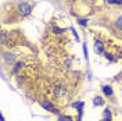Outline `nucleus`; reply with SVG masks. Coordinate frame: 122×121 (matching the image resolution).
<instances>
[{"instance_id": "1", "label": "nucleus", "mask_w": 122, "mask_h": 121, "mask_svg": "<svg viewBox=\"0 0 122 121\" xmlns=\"http://www.w3.org/2000/svg\"><path fill=\"white\" fill-rule=\"evenodd\" d=\"M18 13L21 17H26V15H29L32 13V6H30V3L28 1H21L20 4H18Z\"/></svg>"}, {"instance_id": "6", "label": "nucleus", "mask_w": 122, "mask_h": 121, "mask_svg": "<svg viewBox=\"0 0 122 121\" xmlns=\"http://www.w3.org/2000/svg\"><path fill=\"white\" fill-rule=\"evenodd\" d=\"M93 104L94 106H103L104 104V100H103V98H100V96H96V98L93 99Z\"/></svg>"}, {"instance_id": "13", "label": "nucleus", "mask_w": 122, "mask_h": 121, "mask_svg": "<svg viewBox=\"0 0 122 121\" xmlns=\"http://www.w3.org/2000/svg\"><path fill=\"white\" fill-rule=\"evenodd\" d=\"M103 116H104V118H107V120H111V110L110 109H106Z\"/></svg>"}, {"instance_id": "18", "label": "nucleus", "mask_w": 122, "mask_h": 121, "mask_svg": "<svg viewBox=\"0 0 122 121\" xmlns=\"http://www.w3.org/2000/svg\"><path fill=\"white\" fill-rule=\"evenodd\" d=\"M121 57H122V52H121Z\"/></svg>"}, {"instance_id": "17", "label": "nucleus", "mask_w": 122, "mask_h": 121, "mask_svg": "<svg viewBox=\"0 0 122 121\" xmlns=\"http://www.w3.org/2000/svg\"><path fill=\"white\" fill-rule=\"evenodd\" d=\"M100 121H111V120H107V118H103V120H100Z\"/></svg>"}, {"instance_id": "2", "label": "nucleus", "mask_w": 122, "mask_h": 121, "mask_svg": "<svg viewBox=\"0 0 122 121\" xmlns=\"http://www.w3.org/2000/svg\"><path fill=\"white\" fill-rule=\"evenodd\" d=\"M40 106L43 107L46 111H49V113H58L57 107L54 106V104H51L50 102H42V103H40Z\"/></svg>"}, {"instance_id": "12", "label": "nucleus", "mask_w": 122, "mask_h": 121, "mask_svg": "<svg viewBox=\"0 0 122 121\" xmlns=\"http://www.w3.org/2000/svg\"><path fill=\"white\" fill-rule=\"evenodd\" d=\"M107 3L114 6H122V0H107Z\"/></svg>"}, {"instance_id": "5", "label": "nucleus", "mask_w": 122, "mask_h": 121, "mask_svg": "<svg viewBox=\"0 0 122 121\" xmlns=\"http://www.w3.org/2000/svg\"><path fill=\"white\" fill-rule=\"evenodd\" d=\"M54 93H56V96H62V95L67 93V89H64L62 86H57V88L54 89Z\"/></svg>"}, {"instance_id": "14", "label": "nucleus", "mask_w": 122, "mask_h": 121, "mask_svg": "<svg viewBox=\"0 0 122 121\" xmlns=\"http://www.w3.org/2000/svg\"><path fill=\"white\" fill-rule=\"evenodd\" d=\"M21 67H24V63H21V61H20V63H17V64H15V67H14V72H18Z\"/></svg>"}, {"instance_id": "3", "label": "nucleus", "mask_w": 122, "mask_h": 121, "mask_svg": "<svg viewBox=\"0 0 122 121\" xmlns=\"http://www.w3.org/2000/svg\"><path fill=\"white\" fill-rule=\"evenodd\" d=\"M94 52L97 54H104V49H103V43L100 40H96L94 42Z\"/></svg>"}, {"instance_id": "15", "label": "nucleus", "mask_w": 122, "mask_h": 121, "mask_svg": "<svg viewBox=\"0 0 122 121\" xmlns=\"http://www.w3.org/2000/svg\"><path fill=\"white\" fill-rule=\"evenodd\" d=\"M53 32H54V33H61V32H64V29H60V28L54 27V28H53Z\"/></svg>"}, {"instance_id": "10", "label": "nucleus", "mask_w": 122, "mask_h": 121, "mask_svg": "<svg viewBox=\"0 0 122 121\" xmlns=\"http://www.w3.org/2000/svg\"><path fill=\"white\" fill-rule=\"evenodd\" d=\"M76 22L79 24V25H82V27H87L89 21H87V20H85V18H76Z\"/></svg>"}, {"instance_id": "4", "label": "nucleus", "mask_w": 122, "mask_h": 121, "mask_svg": "<svg viewBox=\"0 0 122 121\" xmlns=\"http://www.w3.org/2000/svg\"><path fill=\"white\" fill-rule=\"evenodd\" d=\"M103 93H104L106 96H108V98L112 96V88H111L110 85H104V86H103Z\"/></svg>"}, {"instance_id": "7", "label": "nucleus", "mask_w": 122, "mask_h": 121, "mask_svg": "<svg viewBox=\"0 0 122 121\" xmlns=\"http://www.w3.org/2000/svg\"><path fill=\"white\" fill-rule=\"evenodd\" d=\"M4 61H6L7 64L13 63V61H14V54L13 53H6L4 54Z\"/></svg>"}, {"instance_id": "9", "label": "nucleus", "mask_w": 122, "mask_h": 121, "mask_svg": "<svg viewBox=\"0 0 122 121\" xmlns=\"http://www.w3.org/2000/svg\"><path fill=\"white\" fill-rule=\"evenodd\" d=\"M72 106L75 107V109H78V113H79V117L82 116V107H83V102H78V103H74Z\"/></svg>"}, {"instance_id": "8", "label": "nucleus", "mask_w": 122, "mask_h": 121, "mask_svg": "<svg viewBox=\"0 0 122 121\" xmlns=\"http://www.w3.org/2000/svg\"><path fill=\"white\" fill-rule=\"evenodd\" d=\"M115 27H117V29L122 31V15H119V17H117V20L114 21Z\"/></svg>"}, {"instance_id": "11", "label": "nucleus", "mask_w": 122, "mask_h": 121, "mask_svg": "<svg viewBox=\"0 0 122 121\" xmlns=\"http://www.w3.org/2000/svg\"><path fill=\"white\" fill-rule=\"evenodd\" d=\"M58 121H74V118L71 116H60L58 117Z\"/></svg>"}, {"instance_id": "16", "label": "nucleus", "mask_w": 122, "mask_h": 121, "mask_svg": "<svg viewBox=\"0 0 122 121\" xmlns=\"http://www.w3.org/2000/svg\"><path fill=\"white\" fill-rule=\"evenodd\" d=\"M83 53H85V57L87 59V50H86V46H83Z\"/></svg>"}]
</instances>
